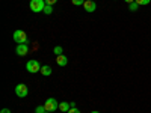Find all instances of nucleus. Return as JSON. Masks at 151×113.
Listing matches in <instances>:
<instances>
[{
    "label": "nucleus",
    "instance_id": "nucleus-1",
    "mask_svg": "<svg viewBox=\"0 0 151 113\" xmlns=\"http://www.w3.org/2000/svg\"><path fill=\"white\" fill-rule=\"evenodd\" d=\"M41 65H40V62L35 60V59H30L27 64H26V69L30 72V74H36V72H41Z\"/></svg>",
    "mask_w": 151,
    "mask_h": 113
},
{
    "label": "nucleus",
    "instance_id": "nucleus-2",
    "mask_svg": "<svg viewBox=\"0 0 151 113\" xmlns=\"http://www.w3.org/2000/svg\"><path fill=\"white\" fill-rule=\"evenodd\" d=\"M14 41L17 44H27L29 42V38L26 35V32L24 30H15L14 32Z\"/></svg>",
    "mask_w": 151,
    "mask_h": 113
},
{
    "label": "nucleus",
    "instance_id": "nucleus-3",
    "mask_svg": "<svg viewBox=\"0 0 151 113\" xmlns=\"http://www.w3.org/2000/svg\"><path fill=\"white\" fill-rule=\"evenodd\" d=\"M29 6L32 12H42L45 8V0H30Z\"/></svg>",
    "mask_w": 151,
    "mask_h": 113
},
{
    "label": "nucleus",
    "instance_id": "nucleus-4",
    "mask_svg": "<svg viewBox=\"0 0 151 113\" xmlns=\"http://www.w3.org/2000/svg\"><path fill=\"white\" fill-rule=\"evenodd\" d=\"M44 107H45V110H47V112H55V110H58V109H59V104H58V101H56L55 98H47V99H45Z\"/></svg>",
    "mask_w": 151,
    "mask_h": 113
},
{
    "label": "nucleus",
    "instance_id": "nucleus-5",
    "mask_svg": "<svg viewBox=\"0 0 151 113\" xmlns=\"http://www.w3.org/2000/svg\"><path fill=\"white\" fill-rule=\"evenodd\" d=\"M15 94H17V97H20V98L27 97V94H29L27 86L24 84V83H20V84H17V86H15Z\"/></svg>",
    "mask_w": 151,
    "mask_h": 113
},
{
    "label": "nucleus",
    "instance_id": "nucleus-6",
    "mask_svg": "<svg viewBox=\"0 0 151 113\" xmlns=\"http://www.w3.org/2000/svg\"><path fill=\"white\" fill-rule=\"evenodd\" d=\"M15 53H17L18 56H26V54L29 53V47H27V44H18L17 48H15Z\"/></svg>",
    "mask_w": 151,
    "mask_h": 113
},
{
    "label": "nucleus",
    "instance_id": "nucleus-7",
    "mask_svg": "<svg viewBox=\"0 0 151 113\" xmlns=\"http://www.w3.org/2000/svg\"><path fill=\"white\" fill-rule=\"evenodd\" d=\"M83 9L86 12H94L97 9V5L92 2V0H85V3H83Z\"/></svg>",
    "mask_w": 151,
    "mask_h": 113
},
{
    "label": "nucleus",
    "instance_id": "nucleus-8",
    "mask_svg": "<svg viewBox=\"0 0 151 113\" xmlns=\"http://www.w3.org/2000/svg\"><path fill=\"white\" fill-rule=\"evenodd\" d=\"M56 64H58L59 67H67V64H68V59H67V56H64V54L56 56Z\"/></svg>",
    "mask_w": 151,
    "mask_h": 113
},
{
    "label": "nucleus",
    "instance_id": "nucleus-9",
    "mask_svg": "<svg viewBox=\"0 0 151 113\" xmlns=\"http://www.w3.org/2000/svg\"><path fill=\"white\" fill-rule=\"evenodd\" d=\"M70 109H71L70 103H67V101H62V103H59V110H60V112H68Z\"/></svg>",
    "mask_w": 151,
    "mask_h": 113
},
{
    "label": "nucleus",
    "instance_id": "nucleus-10",
    "mask_svg": "<svg viewBox=\"0 0 151 113\" xmlns=\"http://www.w3.org/2000/svg\"><path fill=\"white\" fill-rule=\"evenodd\" d=\"M41 74L44 75V77H47V75L52 74V68H50L48 65H44V67L41 68Z\"/></svg>",
    "mask_w": 151,
    "mask_h": 113
},
{
    "label": "nucleus",
    "instance_id": "nucleus-11",
    "mask_svg": "<svg viewBox=\"0 0 151 113\" xmlns=\"http://www.w3.org/2000/svg\"><path fill=\"white\" fill-rule=\"evenodd\" d=\"M44 14H47V15H50L53 12V6H50V5H45V8H44Z\"/></svg>",
    "mask_w": 151,
    "mask_h": 113
},
{
    "label": "nucleus",
    "instance_id": "nucleus-12",
    "mask_svg": "<svg viewBox=\"0 0 151 113\" xmlns=\"http://www.w3.org/2000/svg\"><path fill=\"white\" fill-rule=\"evenodd\" d=\"M137 8H139V5H137L136 2H133V3H130V5H129V9H130L132 12H134V11H137Z\"/></svg>",
    "mask_w": 151,
    "mask_h": 113
},
{
    "label": "nucleus",
    "instance_id": "nucleus-13",
    "mask_svg": "<svg viewBox=\"0 0 151 113\" xmlns=\"http://www.w3.org/2000/svg\"><path fill=\"white\" fill-rule=\"evenodd\" d=\"M53 51H55L56 56H60V54H62V47H60V45H56V47L53 48Z\"/></svg>",
    "mask_w": 151,
    "mask_h": 113
},
{
    "label": "nucleus",
    "instance_id": "nucleus-14",
    "mask_svg": "<svg viewBox=\"0 0 151 113\" xmlns=\"http://www.w3.org/2000/svg\"><path fill=\"white\" fill-rule=\"evenodd\" d=\"M134 2L139 5V6H145V5H148L151 2V0H134Z\"/></svg>",
    "mask_w": 151,
    "mask_h": 113
},
{
    "label": "nucleus",
    "instance_id": "nucleus-15",
    "mask_svg": "<svg viewBox=\"0 0 151 113\" xmlns=\"http://www.w3.org/2000/svg\"><path fill=\"white\" fill-rule=\"evenodd\" d=\"M71 3H73L74 6H83L85 0H71Z\"/></svg>",
    "mask_w": 151,
    "mask_h": 113
},
{
    "label": "nucleus",
    "instance_id": "nucleus-16",
    "mask_svg": "<svg viewBox=\"0 0 151 113\" xmlns=\"http://www.w3.org/2000/svg\"><path fill=\"white\" fill-rule=\"evenodd\" d=\"M47 110H45V107L44 106H38L36 109H35V113H45Z\"/></svg>",
    "mask_w": 151,
    "mask_h": 113
},
{
    "label": "nucleus",
    "instance_id": "nucleus-17",
    "mask_svg": "<svg viewBox=\"0 0 151 113\" xmlns=\"http://www.w3.org/2000/svg\"><path fill=\"white\" fill-rule=\"evenodd\" d=\"M67 113H80V110H79L77 107H71V109H70Z\"/></svg>",
    "mask_w": 151,
    "mask_h": 113
},
{
    "label": "nucleus",
    "instance_id": "nucleus-18",
    "mask_svg": "<svg viewBox=\"0 0 151 113\" xmlns=\"http://www.w3.org/2000/svg\"><path fill=\"white\" fill-rule=\"evenodd\" d=\"M55 3H58V0H45V5H50V6H53Z\"/></svg>",
    "mask_w": 151,
    "mask_h": 113
},
{
    "label": "nucleus",
    "instance_id": "nucleus-19",
    "mask_svg": "<svg viewBox=\"0 0 151 113\" xmlns=\"http://www.w3.org/2000/svg\"><path fill=\"white\" fill-rule=\"evenodd\" d=\"M0 113H11V110L9 109H2V110H0Z\"/></svg>",
    "mask_w": 151,
    "mask_h": 113
},
{
    "label": "nucleus",
    "instance_id": "nucleus-20",
    "mask_svg": "<svg viewBox=\"0 0 151 113\" xmlns=\"http://www.w3.org/2000/svg\"><path fill=\"white\" fill-rule=\"evenodd\" d=\"M124 2H127V3L130 5V3H133V2H134V0H124Z\"/></svg>",
    "mask_w": 151,
    "mask_h": 113
},
{
    "label": "nucleus",
    "instance_id": "nucleus-21",
    "mask_svg": "<svg viewBox=\"0 0 151 113\" xmlns=\"http://www.w3.org/2000/svg\"><path fill=\"white\" fill-rule=\"evenodd\" d=\"M91 113H100V112H91Z\"/></svg>",
    "mask_w": 151,
    "mask_h": 113
},
{
    "label": "nucleus",
    "instance_id": "nucleus-22",
    "mask_svg": "<svg viewBox=\"0 0 151 113\" xmlns=\"http://www.w3.org/2000/svg\"><path fill=\"white\" fill-rule=\"evenodd\" d=\"M45 113H52V112H45Z\"/></svg>",
    "mask_w": 151,
    "mask_h": 113
}]
</instances>
